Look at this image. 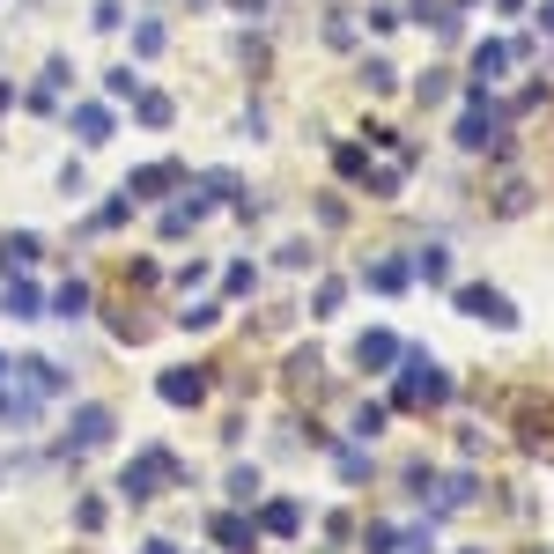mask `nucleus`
I'll list each match as a JSON object with an SVG mask.
<instances>
[{
    "instance_id": "1",
    "label": "nucleus",
    "mask_w": 554,
    "mask_h": 554,
    "mask_svg": "<svg viewBox=\"0 0 554 554\" xmlns=\"http://www.w3.org/2000/svg\"><path fill=\"white\" fill-rule=\"evenodd\" d=\"M444 392H451V377L436 370L422 348H414V355H407V377H399V407H436Z\"/></svg>"
},
{
    "instance_id": "2",
    "label": "nucleus",
    "mask_w": 554,
    "mask_h": 554,
    "mask_svg": "<svg viewBox=\"0 0 554 554\" xmlns=\"http://www.w3.org/2000/svg\"><path fill=\"white\" fill-rule=\"evenodd\" d=\"M170 473H178V466H170V451H141V458L119 473V495H126V503H148L156 481H170Z\"/></svg>"
},
{
    "instance_id": "3",
    "label": "nucleus",
    "mask_w": 554,
    "mask_h": 554,
    "mask_svg": "<svg viewBox=\"0 0 554 554\" xmlns=\"http://www.w3.org/2000/svg\"><path fill=\"white\" fill-rule=\"evenodd\" d=\"M458 141H466V148H495V141H503V111H481V97H473V111H466V119H458Z\"/></svg>"
},
{
    "instance_id": "4",
    "label": "nucleus",
    "mask_w": 554,
    "mask_h": 554,
    "mask_svg": "<svg viewBox=\"0 0 554 554\" xmlns=\"http://www.w3.org/2000/svg\"><path fill=\"white\" fill-rule=\"evenodd\" d=\"M458 311H466V318H488V326H518L510 296H495V289H458Z\"/></svg>"
},
{
    "instance_id": "5",
    "label": "nucleus",
    "mask_w": 554,
    "mask_h": 554,
    "mask_svg": "<svg viewBox=\"0 0 554 554\" xmlns=\"http://www.w3.org/2000/svg\"><path fill=\"white\" fill-rule=\"evenodd\" d=\"M104 436H111V407H74V429H67L74 451H97Z\"/></svg>"
},
{
    "instance_id": "6",
    "label": "nucleus",
    "mask_w": 554,
    "mask_h": 554,
    "mask_svg": "<svg viewBox=\"0 0 554 554\" xmlns=\"http://www.w3.org/2000/svg\"><path fill=\"white\" fill-rule=\"evenodd\" d=\"M178 178H185L178 163H148V170H133V178H126V193H133V200H156L163 185H178Z\"/></svg>"
},
{
    "instance_id": "7",
    "label": "nucleus",
    "mask_w": 554,
    "mask_h": 554,
    "mask_svg": "<svg viewBox=\"0 0 554 554\" xmlns=\"http://www.w3.org/2000/svg\"><path fill=\"white\" fill-rule=\"evenodd\" d=\"M503 67H510V45H481V52H473V89H495Z\"/></svg>"
},
{
    "instance_id": "8",
    "label": "nucleus",
    "mask_w": 554,
    "mask_h": 554,
    "mask_svg": "<svg viewBox=\"0 0 554 554\" xmlns=\"http://www.w3.org/2000/svg\"><path fill=\"white\" fill-rule=\"evenodd\" d=\"M215 540H222L229 554H252V547H259V525H252V518H215Z\"/></svg>"
},
{
    "instance_id": "9",
    "label": "nucleus",
    "mask_w": 554,
    "mask_h": 554,
    "mask_svg": "<svg viewBox=\"0 0 554 554\" xmlns=\"http://www.w3.org/2000/svg\"><path fill=\"white\" fill-rule=\"evenodd\" d=\"M200 392H207V377H200V370H170V377H163V399H170V407H193Z\"/></svg>"
},
{
    "instance_id": "10",
    "label": "nucleus",
    "mask_w": 554,
    "mask_h": 554,
    "mask_svg": "<svg viewBox=\"0 0 554 554\" xmlns=\"http://www.w3.org/2000/svg\"><path fill=\"white\" fill-rule=\"evenodd\" d=\"M355 362H362V370H385V362H399V340H392V333H362Z\"/></svg>"
},
{
    "instance_id": "11",
    "label": "nucleus",
    "mask_w": 554,
    "mask_h": 554,
    "mask_svg": "<svg viewBox=\"0 0 554 554\" xmlns=\"http://www.w3.org/2000/svg\"><path fill=\"white\" fill-rule=\"evenodd\" d=\"M0 414H8L15 429H23V422H37V377H30L23 392H0Z\"/></svg>"
},
{
    "instance_id": "12",
    "label": "nucleus",
    "mask_w": 554,
    "mask_h": 554,
    "mask_svg": "<svg viewBox=\"0 0 554 554\" xmlns=\"http://www.w3.org/2000/svg\"><path fill=\"white\" fill-rule=\"evenodd\" d=\"M74 133H82V141H111V111L104 104H82V111H74Z\"/></svg>"
},
{
    "instance_id": "13",
    "label": "nucleus",
    "mask_w": 554,
    "mask_h": 554,
    "mask_svg": "<svg viewBox=\"0 0 554 554\" xmlns=\"http://www.w3.org/2000/svg\"><path fill=\"white\" fill-rule=\"evenodd\" d=\"M0 311H8V318H37V289H30V281H8V296H0Z\"/></svg>"
},
{
    "instance_id": "14",
    "label": "nucleus",
    "mask_w": 554,
    "mask_h": 554,
    "mask_svg": "<svg viewBox=\"0 0 554 554\" xmlns=\"http://www.w3.org/2000/svg\"><path fill=\"white\" fill-rule=\"evenodd\" d=\"M37 259V237H8L0 244V274H15V266H30Z\"/></svg>"
},
{
    "instance_id": "15",
    "label": "nucleus",
    "mask_w": 554,
    "mask_h": 554,
    "mask_svg": "<svg viewBox=\"0 0 554 554\" xmlns=\"http://www.w3.org/2000/svg\"><path fill=\"white\" fill-rule=\"evenodd\" d=\"M52 311H60V318H82V311H89V281H67V289L52 296Z\"/></svg>"
},
{
    "instance_id": "16",
    "label": "nucleus",
    "mask_w": 554,
    "mask_h": 554,
    "mask_svg": "<svg viewBox=\"0 0 554 554\" xmlns=\"http://www.w3.org/2000/svg\"><path fill=\"white\" fill-rule=\"evenodd\" d=\"M259 525L274 532V540H289V532H296L303 518H296V503H266V518H259Z\"/></svg>"
},
{
    "instance_id": "17",
    "label": "nucleus",
    "mask_w": 554,
    "mask_h": 554,
    "mask_svg": "<svg viewBox=\"0 0 554 554\" xmlns=\"http://www.w3.org/2000/svg\"><path fill=\"white\" fill-rule=\"evenodd\" d=\"M414 274H422V281H451V252H444V244H429V252L414 259Z\"/></svg>"
},
{
    "instance_id": "18",
    "label": "nucleus",
    "mask_w": 554,
    "mask_h": 554,
    "mask_svg": "<svg viewBox=\"0 0 554 554\" xmlns=\"http://www.w3.org/2000/svg\"><path fill=\"white\" fill-rule=\"evenodd\" d=\"M370 281L392 296V289H407V266H399V259H377V266H370Z\"/></svg>"
},
{
    "instance_id": "19",
    "label": "nucleus",
    "mask_w": 554,
    "mask_h": 554,
    "mask_svg": "<svg viewBox=\"0 0 554 554\" xmlns=\"http://www.w3.org/2000/svg\"><path fill=\"white\" fill-rule=\"evenodd\" d=\"M104 89H111V97H141V74H133V67H119V74H111Z\"/></svg>"
},
{
    "instance_id": "20",
    "label": "nucleus",
    "mask_w": 554,
    "mask_h": 554,
    "mask_svg": "<svg viewBox=\"0 0 554 554\" xmlns=\"http://www.w3.org/2000/svg\"><path fill=\"white\" fill-rule=\"evenodd\" d=\"M141 119L148 126H170V97H141Z\"/></svg>"
},
{
    "instance_id": "21",
    "label": "nucleus",
    "mask_w": 554,
    "mask_h": 554,
    "mask_svg": "<svg viewBox=\"0 0 554 554\" xmlns=\"http://www.w3.org/2000/svg\"><path fill=\"white\" fill-rule=\"evenodd\" d=\"M0 370H8V362H0Z\"/></svg>"
}]
</instances>
